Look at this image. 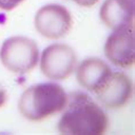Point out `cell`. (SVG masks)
Listing matches in <instances>:
<instances>
[{"mask_svg": "<svg viewBox=\"0 0 135 135\" xmlns=\"http://www.w3.org/2000/svg\"><path fill=\"white\" fill-rule=\"evenodd\" d=\"M65 111L57 125L61 134L100 135L109 126L107 113L89 95L81 92L68 96Z\"/></svg>", "mask_w": 135, "mask_h": 135, "instance_id": "6da1fadb", "label": "cell"}, {"mask_svg": "<svg viewBox=\"0 0 135 135\" xmlns=\"http://www.w3.org/2000/svg\"><path fill=\"white\" fill-rule=\"evenodd\" d=\"M66 100L65 90L59 84H38L23 92L18 100V111L28 120H44L63 110Z\"/></svg>", "mask_w": 135, "mask_h": 135, "instance_id": "7a4b0ae2", "label": "cell"}, {"mask_svg": "<svg viewBox=\"0 0 135 135\" xmlns=\"http://www.w3.org/2000/svg\"><path fill=\"white\" fill-rule=\"evenodd\" d=\"M0 61L8 71L24 75L37 66L39 48L33 39L15 36L6 39L0 48Z\"/></svg>", "mask_w": 135, "mask_h": 135, "instance_id": "3957f363", "label": "cell"}, {"mask_svg": "<svg viewBox=\"0 0 135 135\" xmlns=\"http://www.w3.org/2000/svg\"><path fill=\"white\" fill-rule=\"evenodd\" d=\"M77 65V55L65 44H54L44 49L40 60V70L50 80H65Z\"/></svg>", "mask_w": 135, "mask_h": 135, "instance_id": "277c9868", "label": "cell"}, {"mask_svg": "<svg viewBox=\"0 0 135 135\" xmlns=\"http://www.w3.org/2000/svg\"><path fill=\"white\" fill-rule=\"evenodd\" d=\"M72 16L62 5H46L37 12L35 28L40 36L47 39L63 38L72 29Z\"/></svg>", "mask_w": 135, "mask_h": 135, "instance_id": "5b68a950", "label": "cell"}, {"mask_svg": "<svg viewBox=\"0 0 135 135\" xmlns=\"http://www.w3.org/2000/svg\"><path fill=\"white\" fill-rule=\"evenodd\" d=\"M104 54L113 65L127 69L135 62L134 24L113 30L104 45Z\"/></svg>", "mask_w": 135, "mask_h": 135, "instance_id": "8992f818", "label": "cell"}, {"mask_svg": "<svg viewBox=\"0 0 135 135\" xmlns=\"http://www.w3.org/2000/svg\"><path fill=\"white\" fill-rule=\"evenodd\" d=\"M93 93L104 107L113 110L120 109L133 95V83L124 72H111Z\"/></svg>", "mask_w": 135, "mask_h": 135, "instance_id": "52a82bcc", "label": "cell"}, {"mask_svg": "<svg viewBox=\"0 0 135 135\" xmlns=\"http://www.w3.org/2000/svg\"><path fill=\"white\" fill-rule=\"evenodd\" d=\"M100 18L111 30L134 24V0H105L100 9Z\"/></svg>", "mask_w": 135, "mask_h": 135, "instance_id": "ba28073f", "label": "cell"}, {"mask_svg": "<svg viewBox=\"0 0 135 135\" xmlns=\"http://www.w3.org/2000/svg\"><path fill=\"white\" fill-rule=\"evenodd\" d=\"M112 72L109 65L102 60L89 57L84 60L77 69V80L79 85L89 92H94Z\"/></svg>", "mask_w": 135, "mask_h": 135, "instance_id": "9c48e42d", "label": "cell"}, {"mask_svg": "<svg viewBox=\"0 0 135 135\" xmlns=\"http://www.w3.org/2000/svg\"><path fill=\"white\" fill-rule=\"evenodd\" d=\"M24 0H0V9L2 11H12L16 6Z\"/></svg>", "mask_w": 135, "mask_h": 135, "instance_id": "30bf717a", "label": "cell"}, {"mask_svg": "<svg viewBox=\"0 0 135 135\" xmlns=\"http://www.w3.org/2000/svg\"><path fill=\"white\" fill-rule=\"evenodd\" d=\"M78 6H81V7H92L95 4L99 2V0H73Z\"/></svg>", "mask_w": 135, "mask_h": 135, "instance_id": "8fae6325", "label": "cell"}, {"mask_svg": "<svg viewBox=\"0 0 135 135\" xmlns=\"http://www.w3.org/2000/svg\"><path fill=\"white\" fill-rule=\"evenodd\" d=\"M6 99H7V95H6V90L4 89V87L0 85V108L5 104Z\"/></svg>", "mask_w": 135, "mask_h": 135, "instance_id": "7c38bea8", "label": "cell"}]
</instances>
